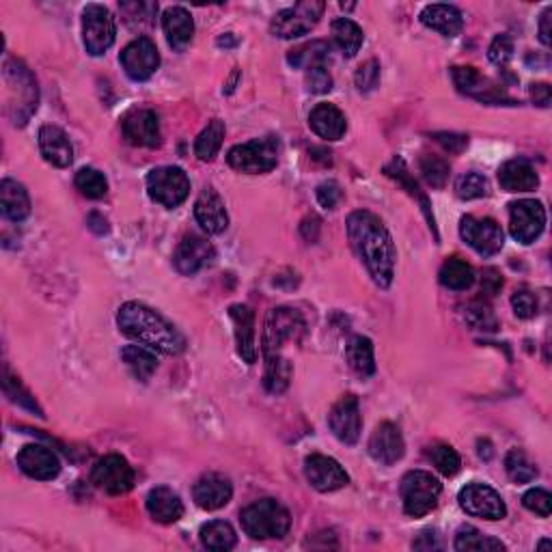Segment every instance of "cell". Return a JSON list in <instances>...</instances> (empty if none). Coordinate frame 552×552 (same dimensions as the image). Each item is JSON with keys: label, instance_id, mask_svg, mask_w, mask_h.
<instances>
[{"label": "cell", "instance_id": "816d5d0a", "mask_svg": "<svg viewBox=\"0 0 552 552\" xmlns=\"http://www.w3.org/2000/svg\"><path fill=\"white\" fill-rule=\"evenodd\" d=\"M384 173H387L388 177H393V180H398L399 183H404L406 188H408V192L412 194V197H419L423 208L427 210V201L423 199V194L419 192V186H416V182L412 180L410 173H408V166H406V163L401 158H393V163H390L387 169H384Z\"/></svg>", "mask_w": 552, "mask_h": 552}, {"label": "cell", "instance_id": "4fadbf2b", "mask_svg": "<svg viewBox=\"0 0 552 552\" xmlns=\"http://www.w3.org/2000/svg\"><path fill=\"white\" fill-rule=\"evenodd\" d=\"M546 227V210L539 201L522 199L510 203V231L516 242L531 244L542 236Z\"/></svg>", "mask_w": 552, "mask_h": 552}, {"label": "cell", "instance_id": "ffe728a7", "mask_svg": "<svg viewBox=\"0 0 552 552\" xmlns=\"http://www.w3.org/2000/svg\"><path fill=\"white\" fill-rule=\"evenodd\" d=\"M404 454H406V443L404 436H401L399 427L388 421L380 423L370 438V455L378 462V464L393 466L404 457Z\"/></svg>", "mask_w": 552, "mask_h": 552}, {"label": "cell", "instance_id": "5b68a950", "mask_svg": "<svg viewBox=\"0 0 552 552\" xmlns=\"http://www.w3.org/2000/svg\"><path fill=\"white\" fill-rule=\"evenodd\" d=\"M278 154H281V145L276 136L255 138V141L236 145L229 149L227 163L231 169L239 173H248V175H264L276 169Z\"/></svg>", "mask_w": 552, "mask_h": 552}, {"label": "cell", "instance_id": "d4e9b609", "mask_svg": "<svg viewBox=\"0 0 552 552\" xmlns=\"http://www.w3.org/2000/svg\"><path fill=\"white\" fill-rule=\"evenodd\" d=\"M229 317L233 322V332H236L238 354L247 365H253L257 360V345H255V313L247 304L229 306Z\"/></svg>", "mask_w": 552, "mask_h": 552}, {"label": "cell", "instance_id": "2e32d148", "mask_svg": "<svg viewBox=\"0 0 552 552\" xmlns=\"http://www.w3.org/2000/svg\"><path fill=\"white\" fill-rule=\"evenodd\" d=\"M328 426L334 438L343 444H356L362 432V416L359 399L354 395H345L332 406L331 415H328Z\"/></svg>", "mask_w": 552, "mask_h": 552}, {"label": "cell", "instance_id": "7a4b0ae2", "mask_svg": "<svg viewBox=\"0 0 552 552\" xmlns=\"http://www.w3.org/2000/svg\"><path fill=\"white\" fill-rule=\"evenodd\" d=\"M117 326L126 337L143 343L145 348L154 350V352L177 356L186 350L183 334L166 317L143 303L121 304L119 313H117Z\"/></svg>", "mask_w": 552, "mask_h": 552}, {"label": "cell", "instance_id": "3957f363", "mask_svg": "<svg viewBox=\"0 0 552 552\" xmlns=\"http://www.w3.org/2000/svg\"><path fill=\"white\" fill-rule=\"evenodd\" d=\"M5 85H7V113L15 126H26L37 110L39 89L35 76L22 61L5 63Z\"/></svg>", "mask_w": 552, "mask_h": 552}, {"label": "cell", "instance_id": "d6a6232c", "mask_svg": "<svg viewBox=\"0 0 552 552\" xmlns=\"http://www.w3.org/2000/svg\"><path fill=\"white\" fill-rule=\"evenodd\" d=\"M345 360H348L350 370L356 376L370 378L376 373V356H373V343L367 337H354L350 339L348 348H345Z\"/></svg>", "mask_w": 552, "mask_h": 552}, {"label": "cell", "instance_id": "7bdbcfd3", "mask_svg": "<svg viewBox=\"0 0 552 552\" xmlns=\"http://www.w3.org/2000/svg\"><path fill=\"white\" fill-rule=\"evenodd\" d=\"M505 471L511 482L516 483H531L538 477V466L529 460L522 449H511L505 457Z\"/></svg>", "mask_w": 552, "mask_h": 552}, {"label": "cell", "instance_id": "74e56055", "mask_svg": "<svg viewBox=\"0 0 552 552\" xmlns=\"http://www.w3.org/2000/svg\"><path fill=\"white\" fill-rule=\"evenodd\" d=\"M331 31H332L334 43H337L339 50H341L343 57L352 59L359 54L365 35H362V29L356 24V22L348 20V18H339L331 24Z\"/></svg>", "mask_w": 552, "mask_h": 552}, {"label": "cell", "instance_id": "60d3db41", "mask_svg": "<svg viewBox=\"0 0 552 552\" xmlns=\"http://www.w3.org/2000/svg\"><path fill=\"white\" fill-rule=\"evenodd\" d=\"M455 550L460 552H492L505 550V544L501 539L488 538L475 527H462L455 535Z\"/></svg>", "mask_w": 552, "mask_h": 552}, {"label": "cell", "instance_id": "03108f58", "mask_svg": "<svg viewBox=\"0 0 552 552\" xmlns=\"http://www.w3.org/2000/svg\"><path fill=\"white\" fill-rule=\"evenodd\" d=\"M219 46H220V48H222V46H225V48H229V46H236V39H233L231 33H227L225 37H220V39H219Z\"/></svg>", "mask_w": 552, "mask_h": 552}, {"label": "cell", "instance_id": "8d00e7d4", "mask_svg": "<svg viewBox=\"0 0 552 552\" xmlns=\"http://www.w3.org/2000/svg\"><path fill=\"white\" fill-rule=\"evenodd\" d=\"M201 544L205 546L208 550L214 552H227L231 550L238 542V535L233 531V527L225 520H211L208 524H203L199 531Z\"/></svg>", "mask_w": 552, "mask_h": 552}, {"label": "cell", "instance_id": "603a6c76", "mask_svg": "<svg viewBox=\"0 0 552 552\" xmlns=\"http://www.w3.org/2000/svg\"><path fill=\"white\" fill-rule=\"evenodd\" d=\"M194 503L205 511H216L225 507L233 496V486L229 477L220 475V472H208L194 483L192 488Z\"/></svg>", "mask_w": 552, "mask_h": 552}, {"label": "cell", "instance_id": "52a82bcc", "mask_svg": "<svg viewBox=\"0 0 552 552\" xmlns=\"http://www.w3.org/2000/svg\"><path fill=\"white\" fill-rule=\"evenodd\" d=\"M443 483L427 471H410L401 479V501L410 518H423L436 510Z\"/></svg>", "mask_w": 552, "mask_h": 552}, {"label": "cell", "instance_id": "e575fe53", "mask_svg": "<svg viewBox=\"0 0 552 552\" xmlns=\"http://www.w3.org/2000/svg\"><path fill=\"white\" fill-rule=\"evenodd\" d=\"M326 61H331V43L328 42H309L303 46L294 48L287 54V63L295 67V70H311V67L326 65Z\"/></svg>", "mask_w": 552, "mask_h": 552}, {"label": "cell", "instance_id": "f35d334b", "mask_svg": "<svg viewBox=\"0 0 552 552\" xmlns=\"http://www.w3.org/2000/svg\"><path fill=\"white\" fill-rule=\"evenodd\" d=\"M294 370L292 362L285 356H267L266 359V371H264V387L267 393L281 395L285 393L289 382H292Z\"/></svg>", "mask_w": 552, "mask_h": 552}, {"label": "cell", "instance_id": "003e7915", "mask_svg": "<svg viewBox=\"0 0 552 552\" xmlns=\"http://www.w3.org/2000/svg\"><path fill=\"white\" fill-rule=\"evenodd\" d=\"M550 546H552V544L548 542V539H546V542H539L538 548H550Z\"/></svg>", "mask_w": 552, "mask_h": 552}, {"label": "cell", "instance_id": "7dc6e473", "mask_svg": "<svg viewBox=\"0 0 552 552\" xmlns=\"http://www.w3.org/2000/svg\"><path fill=\"white\" fill-rule=\"evenodd\" d=\"M421 173L423 177H426V182L432 188H444V183L449 180V164L444 163L443 158H438V155H423L421 158Z\"/></svg>", "mask_w": 552, "mask_h": 552}, {"label": "cell", "instance_id": "9c48e42d", "mask_svg": "<svg viewBox=\"0 0 552 552\" xmlns=\"http://www.w3.org/2000/svg\"><path fill=\"white\" fill-rule=\"evenodd\" d=\"M117 39L113 14L104 5H87L82 11V42L91 57H102Z\"/></svg>", "mask_w": 552, "mask_h": 552}, {"label": "cell", "instance_id": "ba28073f", "mask_svg": "<svg viewBox=\"0 0 552 552\" xmlns=\"http://www.w3.org/2000/svg\"><path fill=\"white\" fill-rule=\"evenodd\" d=\"M326 5L322 0H303L294 7L278 11L270 22V33L278 39H295L313 31L324 14Z\"/></svg>", "mask_w": 552, "mask_h": 552}, {"label": "cell", "instance_id": "f6af8a7d", "mask_svg": "<svg viewBox=\"0 0 552 552\" xmlns=\"http://www.w3.org/2000/svg\"><path fill=\"white\" fill-rule=\"evenodd\" d=\"M427 457L429 462L436 466V471L443 472L444 477L457 475V471H460L462 466L460 455H457V451L451 447V444H434V447H429Z\"/></svg>", "mask_w": 552, "mask_h": 552}, {"label": "cell", "instance_id": "d590c367", "mask_svg": "<svg viewBox=\"0 0 552 552\" xmlns=\"http://www.w3.org/2000/svg\"><path fill=\"white\" fill-rule=\"evenodd\" d=\"M440 285L454 289V292H466L475 283V270L464 259L451 257L440 267Z\"/></svg>", "mask_w": 552, "mask_h": 552}, {"label": "cell", "instance_id": "be15d7a7", "mask_svg": "<svg viewBox=\"0 0 552 552\" xmlns=\"http://www.w3.org/2000/svg\"><path fill=\"white\" fill-rule=\"evenodd\" d=\"M550 14L552 9L546 7L542 18H539V42H542L544 46H550Z\"/></svg>", "mask_w": 552, "mask_h": 552}, {"label": "cell", "instance_id": "680465c9", "mask_svg": "<svg viewBox=\"0 0 552 552\" xmlns=\"http://www.w3.org/2000/svg\"><path fill=\"white\" fill-rule=\"evenodd\" d=\"M436 141L443 145L444 149H447L449 154H460L462 149L466 147L468 145V136H464V134H451V132H440L436 134Z\"/></svg>", "mask_w": 552, "mask_h": 552}, {"label": "cell", "instance_id": "8992f818", "mask_svg": "<svg viewBox=\"0 0 552 552\" xmlns=\"http://www.w3.org/2000/svg\"><path fill=\"white\" fill-rule=\"evenodd\" d=\"M306 331L304 317L295 309L289 306H278L267 313L264 337H261V350H264V359L267 356L281 354L283 345L287 341L298 343Z\"/></svg>", "mask_w": 552, "mask_h": 552}, {"label": "cell", "instance_id": "d6986e66", "mask_svg": "<svg viewBox=\"0 0 552 552\" xmlns=\"http://www.w3.org/2000/svg\"><path fill=\"white\" fill-rule=\"evenodd\" d=\"M216 257V250L205 238L186 236L180 242V247L173 253V264L175 270L183 276L197 275L205 266H210Z\"/></svg>", "mask_w": 552, "mask_h": 552}, {"label": "cell", "instance_id": "bcb514c9", "mask_svg": "<svg viewBox=\"0 0 552 552\" xmlns=\"http://www.w3.org/2000/svg\"><path fill=\"white\" fill-rule=\"evenodd\" d=\"M488 180L482 173H464V175L457 177L455 182V194L462 201L488 197Z\"/></svg>", "mask_w": 552, "mask_h": 552}, {"label": "cell", "instance_id": "1f68e13d", "mask_svg": "<svg viewBox=\"0 0 552 552\" xmlns=\"http://www.w3.org/2000/svg\"><path fill=\"white\" fill-rule=\"evenodd\" d=\"M0 205H3L5 219L11 222H22L31 214L29 191L15 180H3L0 183Z\"/></svg>", "mask_w": 552, "mask_h": 552}, {"label": "cell", "instance_id": "83f0119b", "mask_svg": "<svg viewBox=\"0 0 552 552\" xmlns=\"http://www.w3.org/2000/svg\"><path fill=\"white\" fill-rule=\"evenodd\" d=\"M309 126L324 141H339L348 132V119L334 104H317L309 113Z\"/></svg>", "mask_w": 552, "mask_h": 552}, {"label": "cell", "instance_id": "44dd1931", "mask_svg": "<svg viewBox=\"0 0 552 552\" xmlns=\"http://www.w3.org/2000/svg\"><path fill=\"white\" fill-rule=\"evenodd\" d=\"M18 466L26 477L37 482H52L61 472L59 457L43 444H26L18 454Z\"/></svg>", "mask_w": 552, "mask_h": 552}, {"label": "cell", "instance_id": "7c38bea8", "mask_svg": "<svg viewBox=\"0 0 552 552\" xmlns=\"http://www.w3.org/2000/svg\"><path fill=\"white\" fill-rule=\"evenodd\" d=\"M460 236L482 257H492L505 244L503 229L492 219L464 216L460 222Z\"/></svg>", "mask_w": 552, "mask_h": 552}, {"label": "cell", "instance_id": "4dcf8cb0", "mask_svg": "<svg viewBox=\"0 0 552 552\" xmlns=\"http://www.w3.org/2000/svg\"><path fill=\"white\" fill-rule=\"evenodd\" d=\"M147 511L155 522L173 524L183 516V503L180 494L171 488L158 486L147 494Z\"/></svg>", "mask_w": 552, "mask_h": 552}, {"label": "cell", "instance_id": "30bf717a", "mask_svg": "<svg viewBox=\"0 0 552 552\" xmlns=\"http://www.w3.org/2000/svg\"><path fill=\"white\" fill-rule=\"evenodd\" d=\"M147 192L163 208H177L191 194V180L180 166H158L147 175Z\"/></svg>", "mask_w": 552, "mask_h": 552}, {"label": "cell", "instance_id": "f1b7e54d", "mask_svg": "<svg viewBox=\"0 0 552 552\" xmlns=\"http://www.w3.org/2000/svg\"><path fill=\"white\" fill-rule=\"evenodd\" d=\"M499 183L507 192H531L539 186V177L529 160L514 158L499 169Z\"/></svg>", "mask_w": 552, "mask_h": 552}, {"label": "cell", "instance_id": "681fc988", "mask_svg": "<svg viewBox=\"0 0 552 552\" xmlns=\"http://www.w3.org/2000/svg\"><path fill=\"white\" fill-rule=\"evenodd\" d=\"M524 510H529L531 514L539 518H548L552 514V496L548 490L544 488H531L527 494L522 496Z\"/></svg>", "mask_w": 552, "mask_h": 552}, {"label": "cell", "instance_id": "e0dca14e", "mask_svg": "<svg viewBox=\"0 0 552 552\" xmlns=\"http://www.w3.org/2000/svg\"><path fill=\"white\" fill-rule=\"evenodd\" d=\"M304 477L317 492H334V490H341L350 483L343 466L332 457L320 454L309 455L304 460Z\"/></svg>", "mask_w": 552, "mask_h": 552}, {"label": "cell", "instance_id": "5bb4252c", "mask_svg": "<svg viewBox=\"0 0 552 552\" xmlns=\"http://www.w3.org/2000/svg\"><path fill=\"white\" fill-rule=\"evenodd\" d=\"M91 482L104 492L119 496L127 494L134 488V468L124 455H104L102 460L93 466Z\"/></svg>", "mask_w": 552, "mask_h": 552}, {"label": "cell", "instance_id": "4316f807", "mask_svg": "<svg viewBox=\"0 0 552 552\" xmlns=\"http://www.w3.org/2000/svg\"><path fill=\"white\" fill-rule=\"evenodd\" d=\"M163 29L169 46L175 52H183L192 43L194 20L183 7H169L163 14Z\"/></svg>", "mask_w": 552, "mask_h": 552}, {"label": "cell", "instance_id": "ab89813d", "mask_svg": "<svg viewBox=\"0 0 552 552\" xmlns=\"http://www.w3.org/2000/svg\"><path fill=\"white\" fill-rule=\"evenodd\" d=\"M222 138H225V124L220 119H211L194 141V155L201 163H211L220 152Z\"/></svg>", "mask_w": 552, "mask_h": 552}, {"label": "cell", "instance_id": "ee69618b", "mask_svg": "<svg viewBox=\"0 0 552 552\" xmlns=\"http://www.w3.org/2000/svg\"><path fill=\"white\" fill-rule=\"evenodd\" d=\"M76 188L87 199H104L108 194V182L98 169H80L76 173Z\"/></svg>", "mask_w": 552, "mask_h": 552}, {"label": "cell", "instance_id": "484cf974", "mask_svg": "<svg viewBox=\"0 0 552 552\" xmlns=\"http://www.w3.org/2000/svg\"><path fill=\"white\" fill-rule=\"evenodd\" d=\"M39 149L46 163L57 169H65L74 163V147H71L70 136L57 126H43L39 130Z\"/></svg>", "mask_w": 552, "mask_h": 552}, {"label": "cell", "instance_id": "6da1fadb", "mask_svg": "<svg viewBox=\"0 0 552 552\" xmlns=\"http://www.w3.org/2000/svg\"><path fill=\"white\" fill-rule=\"evenodd\" d=\"M348 238L352 242L367 272L373 278L378 287H390L395 278V261H398V250H395L393 236L384 222L378 219L373 211L356 210L348 216Z\"/></svg>", "mask_w": 552, "mask_h": 552}, {"label": "cell", "instance_id": "cb8c5ba5", "mask_svg": "<svg viewBox=\"0 0 552 552\" xmlns=\"http://www.w3.org/2000/svg\"><path fill=\"white\" fill-rule=\"evenodd\" d=\"M451 78H454V85L460 93H466V96L482 99V102L488 104H499L503 102L505 93L499 91L488 78H483L475 67H454L451 70Z\"/></svg>", "mask_w": 552, "mask_h": 552}, {"label": "cell", "instance_id": "6125c7cd", "mask_svg": "<svg viewBox=\"0 0 552 552\" xmlns=\"http://www.w3.org/2000/svg\"><path fill=\"white\" fill-rule=\"evenodd\" d=\"M531 99L535 106H539V108H548L550 99H552V91L550 87L546 85V82H538V85L531 87Z\"/></svg>", "mask_w": 552, "mask_h": 552}, {"label": "cell", "instance_id": "c3c4849f", "mask_svg": "<svg viewBox=\"0 0 552 552\" xmlns=\"http://www.w3.org/2000/svg\"><path fill=\"white\" fill-rule=\"evenodd\" d=\"M121 14H124L126 22L132 26V29L136 26V22H138V29H143V26H152L155 14H158V5L155 3H124L121 5Z\"/></svg>", "mask_w": 552, "mask_h": 552}, {"label": "cell", "instance_id": "8fae6325", "mask_svg": "<svg viewBox=\"0 0 552 552\" xmlns=\"http://www.w3.org/2000/svg\"><path fill=\"white\" fill-rule=\"evenodd\" d=\"M460 507L472 518H483V520L496 522L503 520L507 516L505 501L494 488L486 486V483H468L466 488L460 490L457 494Z\"/></svg>", "mask_w": 552, "mask_h": 552}, {"label": "cell", "instance_id": "7402d4cb", "mask_svg": "<svg viewBox=\"0 0 552 552\" xmlns=\"http://www.w3.org/2000/svg\"><path fill=\"white\" fill-rule=\"evenodd\" d=\"M194 219L210 236H219L229 227V214L225 208V201L214 188H205L199 194L197 203H194Z\"/></svg>", "mask_w": 552, "mask_h": 552}, {"label": "cell", "instance_id": "db71d44e", "mask_svg": "<svg viewBox=\"0 0 552 552\" xmlns=\"http://www.w3.org/2000/svg\"><path fill=\"white\" fill-rule=\"evenodd\" d=\"M304 85L311 93H328L332 91V76L328 71L326 65L311 67L304 74Z\"/></svg>", "mask_w": 552, "mask_h": 552}, {"label": "cell", "instance_id": "9f6ffc18", "mask_svg": "<svg viewBox=\"0 0 552 552\" xmlns=\"http://www.w3.org/2000/svg\"><path fill=\"white\" fill-rule=\"evenodd\" d=\"M511 306H514V313L520 317V320H531V317L538 315V298L527 289H520L511 295Z\"/></svg>", "mask_w": 552, "mask_h": 552}, {"label": "cell", "instance_id": "9a60e30c", "mask_svg": "<svg viewBox=\"0 0 552 552\" xmlns=\"http://www.w3.org/2000/svg\"><path fill=\"white\" fill-rule=\"evenodd\" d=\"M121 67L132 80L143 82L149 80L160 67V52L155 48V43L149 37H138L134 42L127 43L121 52Z\"/></svg>", "mask_w": 552, "mask_h": 552}, {"label": "cell", "instance_id": "f546056e", "mask_svg": "<svg viewBox=\"0 0 552 552\" xmlns=\"http://www.w3.org/2000/svg\"><path fill=\"white\" fill-rule=\"evenodd\" d=\"M421 24L427 29L440 33L443 37H457L464 29L462 11L454 5H427L421 11Z\"/></svg>", "mask_w": 552, "mask_h": 552}, {"label": "cell", "instance_id": "b9f144b4", "mask_svg": "<svg viewBox=\"0 0 552 552\" xmlns=\"http://www.w3.org/2000/svg\"><path fill=\"white\" fill-rule=\"evenodd\" d=\"M464 322L479 332H494L499 328L494 311L483 300H472L464 306Z\"/></svg>", "mask_w": 552, "mask_h": 552}, {"label": "cell", "instance_id": "277c9868", "mask_svg": "<svg viewBox=\"0 0 552 552\" xmlns=\"http://www.w3.org/2000/svg\"><path fill=\"white\" fill-rule=\"evenodd\" d=\"M239 522L253 539H283L292 527V516L278 501L261 499L244 507Z\"/></svg>", "mask_w": 552, "mask_h": 552}, {"label": "cell", "instance_id": "94428289", "mask_svg": "<svg viewBox=\"0 0 552 552\" xmlns=\"http://www.w3.org/2000/svg\"><path fill=\"white\" fill-rule=\"evenodd\" d=\"M501 287H503V276L499 275V272L494 270V267H488L486 272H483V281H482V289L488 295H496L501 292Z\"/></svg>", "mask_w": 552, "mask_h": 552}, {"label": "cell", "instance_id": "6f0895ef", "mask_svg": "<svg viewBox=\"0 0 552 552\" xmlns=\"http://www.w3.org/2000/svg\"><path fill=\"white\" fill-rule=\"evenodd\" d=\"M343 192H341V186H339L337 182L328 180L324 183H320L317 186V201H320V205L324 210H334L339 205V201H341Z\"/></svg>", "mask_w": 552, "mask_h": 552}, {"label": "cell", "instance_id": "e7e4bbea", "mask_svg": "<svg viewBox=\"0 0 552 552\" xmlns=\"http://www.w3.org/2000/svg\"><path fill=\"white\" fill-rule=\"evenodd\" d=\"M87 225H89V229H91V231H96L98 236H102V233H108V222H106L104 216L98 214V211L89 214Z\"/></svg>", "mask_w": 552, "mask_h": 552}, {"label": "cell", "instance_id": "11a10c76", "mask_svg": "<svg viewBox=\"0 0 552 552\" xmlns=\"http://www.w3.org/2000/svg\"><path fill=\"white\" fill-rule=\"evenodd\" d=\"M511 57H514V39L510 35H496L488 48V59L501 67L510 63Z\"/></svg>", "mask_w": 552, "mask_h": 552}, {"label": "cell", "instance_id": "f5cc1de1", "mask_svg": "<svg viewBox=\"0 0 552 552\" xmlns=\"http://www.w3.org/2000/svg\"><path fill=\"white\" fill-rule=\"evenodd\" d=\"M356 87H359L360 93H370L373 89L378 87V82H380V63L378 61H367V63H362L359 70H356L354 76Z\"/></svg>", "mask_w": 552, "mask_h": 552}, {"label": "cell", "instance_id": "91938a15", "mask_svg": "<svg viewBox=\"0 0 552 552\" xmlns=\"http://www.w3.org/2000/svg\"><path fill=\"white\" fill-rule=\"evenodd\" d=\"M412 548L415 550H440L443 548V542H440V535L434 531V529H427V531H423L419 538L412 542Z\"/></svg>", "mask_w": 552, "mask_h": 552}, {"label": "cell", "instance_id": "f907efd6", "mask_svg": "<svg viewBox=\"0 0 552 552\" xmlns=\"http://www.w3.org/2000/svg\"><path fill=\"white\" fill-rule=\"evenodd\" d=\"M5 393H7V398L14 401V404H20L22 408H29L31 412H37L39 416H43V412L37 406L35 398H31V393L29 390H24V387L18 382V378H11L9 373H5Z\"/></svg>", "mask_w": 552, "mask_h": 552}, {"label": "cell", "instance_id": "836d02e7", "mask_svg": "<svg viewBox=\"0 0 552 552\" xmlns=\"http://www.w3.org/2000/svg\"><path fill=\"white\" fill-rule=\"evenodd\" d=\"M121 359H124L132 376L141 382H147L155 373V370H158L155 354L152 350L143 348V345H126V348L121 350Z\"/></svg>", "mask_w": 552, "mask_h": 552}, {"label": "cell", "instance_id": "ac0fdd59", "mask_svg": "<svg viewBox=\"0 0 552 552\" xmlns=\"http://www.w3.org/2000/svg\"><path fill=\"white\" fill-rule=\"evenodd\" d=\"M126 141L134 147H158L160 145V119L154 110L136 108L130 110L121 121Z\"/></svg>", "mask_w": 552, "mask_h": 552}]
</instances>
